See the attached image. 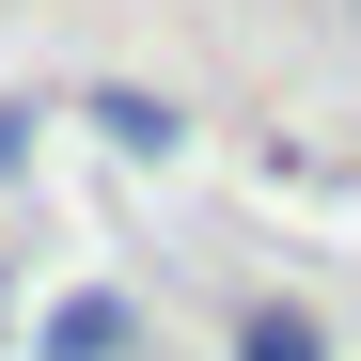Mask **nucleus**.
Here are the masks:
<instances>
[{
    "label": "nucleus",
    "mask_w": 361,
    "mask_h": 361,
    "mask_svg": "<svg viewBox=\"0 0 361 361\" xmlns=\"http://www.w3.org/2000/svg\"><path fill=\"white\" fill-rule=\"evenodd\" d=\"M32 361H142V298H110V283H79V298H47V330H32Z\"/></svg>",
    "instance_id": "obj_1"
},
{
    "label": "nucleus",
    "mask_w": 361,
    "mask_h": 361,
    "mask_svg": "<svg viewBox=\"0 0 361 361\" xmlns=\"http://www.w3.org/2000/svg\"><path fill=\"white\" fill-rule=\"evenodd\" d=\"M220 361H330V314L283 298V283H252V298L220 314Z\"/></svg>",
    "instance_id": "obj_2"
},
{
    "label": "nucleus",
    "mask_w": 361,
    "mask_h": 361,
    "mask_svg": "<svg viewBox=\"0 0 361 361\" xmlns=\"http://www.w3.org/2000/svg\"><path fill=\"white\" fill-rule=\"evenodd\" d=\"M94 126L126 142V157H173V142H189V126H173V94H142V79H110V94H94Z\"/></svg>",
    "instance_id": "obj_3"
}]
</instances>
